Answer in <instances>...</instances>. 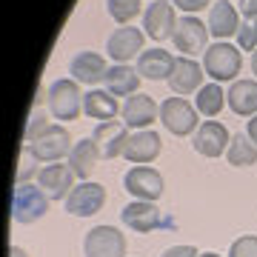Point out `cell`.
<instances>
[{
	"label": "cell",
	"mask_w": 257,
	"mask_h": 257,
	"mask_svg": "<svg viewBox=\"0 0 257 257\" xmlns=\"http://www.w3.org/2000/svg\"><path fill=\"white\" fill-rule=\"evenodd\" d=\"M246 135H248V140H251V143L257 146V114H254L251 120H248V126H246Z\"/></svg>",
	"instance_id": "36"
},
{
	"label": "cell",
	"mask_w": 257,
	"mask_h": 257,
	"mask_svg": "<svg viewBox=\"0 0 257 257\" xmlns=\"http://www.w3.org/2000/svg\"><path fill=\"white\" fill-rule=\"evenodd\" d=\"M226 103L240 117H254L257 114V80H234L226 92Z\"/></svg>",
	"instance_id": "20"
},
{
	"label": "cell",
	"mask_w": 257,
	"mask_h": 257,
	"mask_svg": "<svg viewBox=\"0 0 257 257\" xmlns=\"http://www.w3.org/2000/svg\"><path fill=\"white\" fill-rule=\"evenodd\" d=\"M49 211V194L35 183H18L12 194V220L35 223Z\"/></svg>",
	"instance_id": "2"
},
{
	"label": "cell",
	"mask_w": 257,
	"mask_h": 257,
	"mask_svg": "<svg viewBox=\"0 0 257 257\" xmlns=\"http://www.w3.org/2000/svg\"><path fill=\"white\" fill-rule=\"evenodd\" d=\"M106 9L117 23L128 26V20H135L140 15V0H106Z\"/></svg>",
	"instance_id": "28"
},
{
	"label": "cell",
	"mask_w": 257,
	"mask_h": 257,
	"mask_svg": "<svg viewBox=\"0 0 257 257\" xmlns=\"http://www.w3.org/2000/svg\"><path fill=\"white\" fill-rule=\"evenodd\" d=\"M229 257H257V234H240L231 243Z\"/></svg>",
	"instance_id": "31"
},
{
	"label": "cell",
	"mask_w": 257,
	"mask_h": 257,
	"mask_svg": "<svg viewBox=\"0 0 257 257\" xmlns=\"http://www.w3.org/2000/svg\"><path fill=\"white\" fill-rule=\"evenodd\" d=\"M106 52L114 63H128L135 55H143V32L135 26H123L109 37Z\"/></svg>",
	"instance_id": "16"
},
{
	"label": "cell",
	"mask_w": 257,
	"mask_h": 257,
	"mask_svg": "<svg viewBox=\"0 0 257 257\" xmlns=\"http://www.w3.org/2000/svg\"><path fill=\"white\" fill-rule=\"evenodd\" d=\"M203 69L214 83H226V80H234L243 69V55H240L237 46L231 43H214L203 52Z\"/></svg>",
	"instance_id": "1"
},
{
	"label": "cell",
	"mask_w": 257,
	"mask_h": 257,
	"mask_svg": "<svg viewBox=\"0 0 257 257\" xmlns=\"http://www.w3.org/2000/svg\"><path fill=\"white\" fill-rule=\"evenodd\" d=\"M103 83H106V92H111L114 97L117 94H138L140 74H138V69H132L128 63H114V66H109Z\"/></svg>",
	"instance_id": "24"
},
{
	"label": "cell",
	"mask_w": 257,
	"mask_h": 257,
	"mask_svg": "<svg viewBox=\"0 0 257 257\" xmlns=\"http://www.w3.org/2000/svg\"><path fill=\"white\" fill-rule=\"evenodd\" d=\"M160 155V135L152 132V128H143V132H135L128 135V143L123 149V157L128 163H152L155 157Z\"/></svg>",
	"instance_id": "18"
},
{
	"label": "cell",
	"mask_w": 257,
	"mask_h": 257,
	"mask_svg": "<svg viewBox=\"0 0 257 257\" xmlns=\"http://www.w3.org/2000/svg\"><path fill=\"white\" fill-rule=\"evenodd\" d=\"M237 43L243 52H254L257 49V20H243L237 29Z\"/></svg>",
	"instance_id": "30"
},
{
	"label": "cell",
	"mask_w": 257,
	"mask_h": 257,
	"mask_svg": "<svg viewBox=\"0 0 257 257\" xmlns=\"http://www.w3.org/2000/svg\"><path fill=\"white\" fill-rule=\"evenodd\" d=\"M231 166H237V169H246V166H254L257 163V146L248 140V135H234L229 143V152H226Z\"/></svg>",
	"instance_id": "27"
},
{
	"label": "cell",
	"mask_w": 257,
	"mask_h": 257,
	"mask_svg": "<svg viewBox=\"0 0 257 257\" xmlns=\"http://www.w3.org/2000/svg\"><path fill=\"white\" fill-rule=\"evenodd\" d=\"M74 169L69 163H46L37 172V186L49 194V200H66L74 189Z\"/></svg>",
	"instance_id": "10"
},
{
	"label": "cell",
	"mask_w": 257,
	"mask_h": 257,
	"mask_svg": "<svg viewBox=\"0 0 257 257\" xmlns=\"http://www.w3.org/2000/svg\"><path fill=\"white\" fill-rule=\"evenodd\" d=\"M172 66H175V57L166 49H149L138 57V74L146 80H169Z\"/></svg>",
	"instance_id": "22"
},
{
	"label": "cell",
	"mask_w": 257,
	"mask_h": 257,
	"mask_svg": "<svg viewBox=\"0 0 257 257\" xmlns=\"http://www.w3.org/2000/svg\"><path fill=\"white\" fill-rule=\"evenodd\" d=\"M194 106L206 117H217L223 111V106H226V92L220 89V83H206L197 92V97H194Z\"/></svg>",
	"instance_id": "26"
},
{
	"label": "cell",
	"mask_w": 257,
	"mask_h": 257,
	"mask_svg": "<svg viewBox=\"0 0 257 257\" xmlns=\"http://www.w3.org/2000/svg\"><path fill=\"white\" fill-rule=\"evenodd\" d=\"M163 257H200V254L194 251V246H172L163 251Z\"/></svg>",
	"instance_id": "34"
},
{
	"label": "cell",
	"mask_w": 257,
	"mask_h": 257,
	"mask_svg": "<svg viewBox=\"0 0 257 257\" xmlns=\"http://www.w3.org/2000/svg\"><path fill=\"white\" fill-rule=\"evenodd\" d=\"M9 257H29V254H26L20 246H12V248H9Z\"/></svg>",
	"instance_id": "37"
},
{
	"label": "cell",
	"mask_w": 257,
	"mask_h": 257,
	"mask_svg": "<svg viewBox=\"0 0 257 257\" xmlns=\"http://www.w3.org/2000/svg\"><path fill=\"white\" fill-rule=\"evenodd\" d=\"M203 77H206V69H203L194 57H175V66H172V74H169V86L175 94H192L194 89L200 92L203 89Z\"/></svg>",
	"instance_id": "14"
},
{
	"label": "cell",
	"mask_w": 257,
	"mask_h": 257,
	"mask_svg": "<svg viewBox=\"0 0 257 257\" xmlns=\"http://www.w3.org/2000/svg\"><path fill=\"white\" fill-rule=\"evenodd\" d=\"M120 114H123V123H126L128 128L143 132V128H149L155 123V117L160 114V106H157L155 97H149V94H132Z\"/></svg>",
	"instance_id": "17"
},
{
	"label": "cell",
	"mask_w": 257,
	"mask_h": 257,
	"mask_svg": "<svg viewBox=\"0 0 257 257\" xmlns=\"http://www.w3.org/2000/svg\"><path fill=\"white\" fill-rule=\"evenodd\" d=\"M172 40H175L177 52H183L186 57H192V55H197V52H206V40H209V26H206L203 20L192 18V15H186V18L177 20Z\"/></svg>",
	"instance_id": "11"
},
{
	"label": "cell",
	"mask_w": 257,
	"mask_h": 257,
	"mask_svg": "<svg viewBox=\"0 0 257 257\" xmlns=\"http://www.w3.org/2000/svg\"><path fill=\"white\" fill-rule=\"evenodd\" d=\"M240 15L246 20H257V0H240Z\"/></svg>",
	"instance_id": "35"
},
{
	"label": "cell",
	"mask_w": 257,
	"mask_h": 257,
	"mask_svg": "<svg viewBox=\"0 0 257 257\" xmlns=\"http://www.w3.org/2000/svg\"><path fill=\"white\" fill-rule=\"evenodd\" d=\"M49 128H52V123L46 120V114H43V111H32V117H29V123H26V132H23L26 146L29 143H35L37 138H43Z\"/></svg>",
	"instance_id": "29"
},
{
	"label": "cell",
	"mask_w": 257,
	"mask_h": 257,
	"mask_svg": "<svg viewBox=\"0 0 257 257\" xmlns=\"http://www.w3.org/2000/svg\"><path fill=\"white\" fill-rule=\"evenodd\" d=\"M177 18H175V3L172 0H152V6L143 12V29L152 40H166L175 35Z\"/></svg>",
	"instance_id": "13"
},
{
	"label": "cell",
	"mask_w": 257,
	"mask_h": 257,
	"mask_svg": "<svg viewBox=\"0 0 257 257\" xmlns=\"http://www.w3.org/2000/svg\"><path fill=\"white\" fill-rule=\"evenodd\" d=\"M177 9H183V12H200V9H206V6H211V0H172Z\"/></svg>",
	"instance_id": "32"
},
{
	"label": "cell",
	"mask_w": 257,
	"mask_h": 257,
	"mask_svg": "<svg viewBox=\"0 0 257 257\" xmlns=\"http://www.w3.org/2000/svg\"><path fill=\"white\" fill-rule=\"evenodd\" d=\"M126 123L123 120H109V123H97L94 128V143L100 149V157L103 160H114L117 155H123V149L128 143V135H126Z\"/></svg>",
	"instance_id": "15"
},
{
	"label": "cell",
	"mask_w": 257,
	"mask_h": 257,
	"mask_svg": "<svg viewBox=\"0 0 257 257\" xmlns=\"http://www.w3.org/2000/svg\"><path fill=\"white\" fill-rule=\"evenodd\" d=\"M123 186H126V192L135 200L155 203L163 194V175L157 169H152V166H132L126 172V177H123Z\"/></svg>",
	"instance_id": "6"
},
{
	"label": "cell",
	"mask_w": 257,
	"mask_h": 257,
	"mask_svg": "<svg viewBox=\"0 0 257 257\" xmlns=\"http://www.w3.org/2000/svg\"><path fill=\"white\" fill-rule=\"evenodd\" d=\"M26 149L32 152V157H35L37 163H60V157H69V152L74 146H72V138H69V132L63 126H52L43 138H37Z\"/></svg>",
	"instance_id": "8"
},
{
	"label": "cell",
	"mask_w": 257,
	"mask_h": 257,
	"mask_svg": "<svg viewBox=\"0 0 257 257\" xmlns=\"http://www.w3.org/2000/svg\"><path fill=\"white\" fill-rule=\"evenodd\" d=\"M49 111L57 120H74L83 109V94L74 77H60L49 86Z\"/></svg>",
	"instance_id": "4"
},
{
	"label": "cell",
	"mask_w": 257,
	"mask_h": 257,
	"mask_svg": "<svg viewBox=\"0 0 257 257\" xmlns=\"http://www.w3.org/2000/svg\"><path fill=\"white\" fill-rule=\"evenodd\" d=\"M86 257H126V234L114 226H94L83 237Z\"/></svg>",
	"instance_id": "5"
},
{
	"label": "cell",
	"mask_w": 257,
	"mask_h": 257,
	"mask_svg": "<svg viewBox=\"0 0 257 257\" xmlns=\"http://www.w3.org/2000/svg\"><path fill=\"white\" fill-rule=\"evenodd\" d=\"M83 111L89 114V117L100 120V123H109V120H114V114L120 109L117 97L111 92H100V89H92L89 94H83Z\"/></svg>",
	"instance_id": "25"
},
{
	"label": "cell",
	"mask_w": 257,
	"mask_h": 257,
	"mask_svg": "<svg viewBox=\"0 0 257 257\" xmlns=\"http://www.w3.org/2000/svg\"><path fill=\"white\" fill-rule=\"evenodd\" d=\"M229 143H231L229 128L217 120H203L194 132V152L203 157H220L223 152H229Z\"/></svg>",
	"instance_id": "12"
},
{
	"label": "cell",
	"mask_w": 257,
	"mask_h": 257,
	"mask_svg": "<svg viewBox=\"0 0 257 257\" xmlns=\"http://www.w3.org/2000/svg\"><path fill=\"white\" fill-rule=\"evenodd\" d=\"M200 257H220V254H214V251H203Z\"/></svg>",
	"instance_id": "39"
},
{
	"label": "cell",
	"mask_w": 257,
	"mask_h": 257,
	"mask_svg": "<svg viewBox=\"0 0 257 257\" xmlns=\"http://www.w3.org/2000/svg\"><path fill=\"white\" fill-rule=\"evenodd\" d=\"M120 220H123L126 229L138 231V234H149V231H155V229H172L175 226L172 217H166L155 203H146V200H135V203H128V206H123Z\"/></svg>",
	"instance_id": "3"
},
{
	"label": "cell",
	"mask_w": 257,
	"mask_h": 257,
	"mask_svg": "<svg viewBox=\"0 0 257 257\" xmlns=\"http://www.w3.org/2000/svg\"><path fill=\"white\" fill-rule=\"evenodd\" d=\"M100 160V149L94 143V138H86L80 143H74V149L69 152V166L74 169V175L80 180H89L94 172V166Z\"/></svg>",
	"instance_id": "23"
},
{
	"label": "cell",
	"mask_w": 257,
	"mask_h": 257,
	"mask_svg": "<svg viewBox=\"0 0 257 257\" xmlns=\"http://www.w3.org/2000/svg\"><path fill=\"white\" fill-rule=\"evenodd\" d=\"M240 29V18H237V9L231 6L229 0H217V3H211L209 9V32L214 37H220V40H226V37L237 35Z\"/></svg>",
	"instance_id": "21"
},
{
	"label": "cell",
	"mask_w": 257,
	"mask_h": 257,
	"mask_svg": "<svg viewBox=\"0 0 257 257\" xmlns=\"http://www.w3.org/2000/svg\"><path fill=\"white\" fill-rule=\"evenodd\" d=\"M69 72H72L74 80L86 83V86H94V83H100L109 72V66L103 60L97 52H80V55L72 57V66H69Z\"/></svg>",
	"instance_id": "19"
},
{
	"label": "cell",
	"mask_w": 257,
	"mask_h": 257,
	"mask_svg": "<svg viewBox=\"0 0 257 257\" xmlns=\"http://www.w3.org/2000/svg\"><path fill=\"white\" fill-rule=\"evenodd\" d=\"M29 157H32V152H29V149H23V155H20V169H18V183H26V177L32 175Z\"/></svg>",
	"instance_id": "33"
},
{
	"label": "cell",
	"mask_w": 257,
	"mask_h": 257,
	"mask_svg": "<svg viewBox=\"0 0 257 257\" xmlns=\"http://www.w3.org/2000/svg\"><path fill=\"white\" fill-rule=\"evenodd\" d=\"M160 120L175 138H186L197 126V111L186 97H166L160 103Z\"/></svg>",
	"instance_id": "7"
},
{
	"label": "cell",
	"mask_w": 257,
	"mask_h": 257,
	"mask_svg": "<svg viewBox=\"0 0 257 257\" xmlns=\"http://www.w3.org/2000/svg\"><path fill=\"white\" fill-rule=\"evenodd\" d=\"M103 203H106V189L92 180H80V186H74L66 197V211L74 217H92L103 209Z\"/></svg>",
	"instance_id": "9"
},
{
	"label": "cell",
	"mask_w": 257,
	"mask_h": 257,
	"mask_svg": "<svg viewBox=\"0 0 257 257\" xmlns=\"http://www.w3.org/2000/svg\"><path fill=\"white\" fill-rule=\"evenodd\" d=\"M251 72L257 74V52H254V55H251Z\"/></svg>",
	"instance_id": "38"
}]
</instances>
